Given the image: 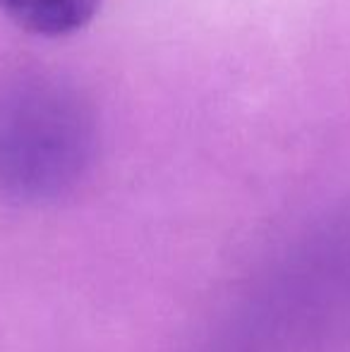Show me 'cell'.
Wrapping results in <instances>:
<instances>
[{"mask_svg": "<svg viewBox=\"0 0 350 352\" xmlns=\"http://www.w3.org/2000/svg\"><path fill=\"white\" fill-rule=\"evenodd\" d=\"M96 148L91 111L51 77L0 82V197L43 204L72 192Z\"/></svg>", "mask_w": 350, "mask_h": 352, "instance_id": "obj_1", "label": "cell"}, {"mask_svg": "<svg viewBox=\"0 0 350 352\" xmlns=\"http://www.w3.org/2000/svg\"><path fill=\"white\" fill-rule=\"evenodd\" d=\"M101 10V0H0V12L19 29L58 38L82 32Z\"/></svg>", "mask_w": 350, "mask_h": 352, "instance_id": "obj_2", "label": "cell"}]
</instances>
